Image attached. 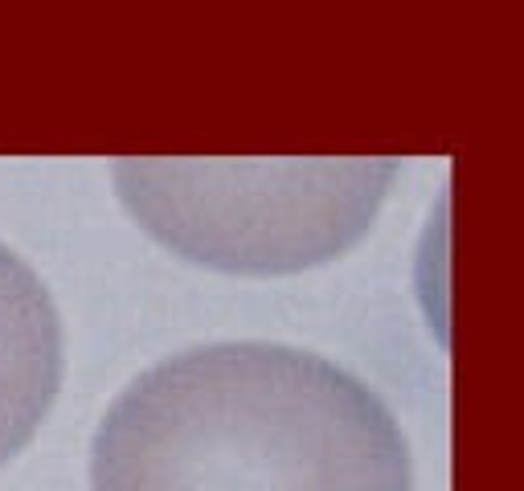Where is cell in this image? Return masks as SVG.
<instances>
[{
	"mask_svg": "<svg viewBox=\"0 0 524 491\" xmlns=\"http://www.w3.org/2000/svg\"><path fill=\"white\" fill-rule=\"evenodd\" d=\"M393 160H123L131 217L189 262L226 275L308 271L365 238Z\"/></svg>",
	"mask_w": 524,
	"mask_h": 491,
	"instance_id": "cell-2",
	"label": "cell"
},
{
	"mask_svg": "<svg viewBox=\"0 0 524 491\" xmlns=\"http://www.w3.org/2000/svg\"><path fill=\"white\" fill-rule=\"evenodd\" d=\"M62 320L37 271L0 246V467L21 455L62 389Z\"/></svg>",
	"mask_w": 524,
	"mask_h": 491,
	"instance_id": "cell-3",
	"label": "cell"
},
{
	"mask_svg": "<svg viewBox=\"0 0 524 491\" xmlns=\"http://www.w3.org/2000/svg\"><path fill=\"white\" fill-rule=\"evenodd\" d=\"M91 491H414L410 446L353 373L287 344H205L131 381Z\"/></svg>",
	"mask_w": 524,
	"mask_h": 491,
	"instance_id": "cell-1",
	"label": "cell"
}]
</instances>
